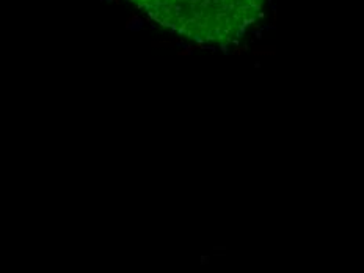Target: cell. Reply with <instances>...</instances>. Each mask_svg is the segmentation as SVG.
<instances>
[{
	"instance_id": "cell-1",
	"label": "cell",
	"mask_w": 364,
	"mask_h": 273,
	"mask_svg": "<svg viewBox=\"0 0 364 273\" xmlns=\"http://www.w3.org/2000/svg\"><path fill=\"white\" fill-rule=\"evenodd\" d=\"M156 24L203 44H230L252 27L265 0H129Z\"/></svg>"
}]
</instances>
